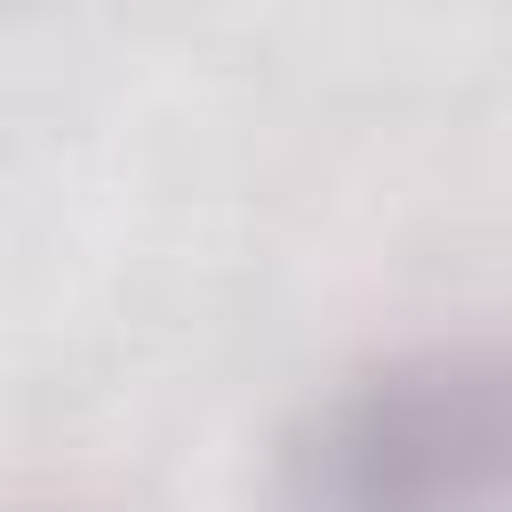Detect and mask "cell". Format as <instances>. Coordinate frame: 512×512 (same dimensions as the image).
Returning a JSON list of instances; mask_svg holds the SVG:
<instances>
[{"mask_svg":"<svg viewBox=\"0 0 512 512\" xmlns=\"http://www.w3.org/2000/svg\"><path fill=\"white\" fill-rule=\"evenodd\" d=\"M496 480V384L464 352L384 360L336 392L312 448V512H480Z\"/></svg>","mask_w":512,"mask_h":512,"instance_id":"6da1fadb","label":"cell"}]
</instances>
